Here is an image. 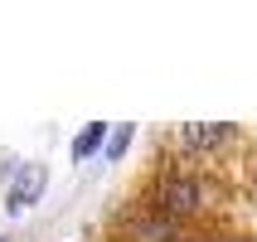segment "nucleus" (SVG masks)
I'll list each match as a JSON object with an SVG mask.
<instances>
[{
	"label": "nucleus",
	"instance_id": "nucleus-1",
	"mask_svg": "<svg viewBox=\"0 0 257 242\" xmlns=\"http://www.w3.org/2000/svg\"><path fill=\"white\" fill-rule=\"evenodd\" d=\"M214 203V184L204 179V174H194L189 165H170V170L160 174V184H156V208L160 218H170V223H185V218L204 213Z\"/></svg>",
	"mask_w": 257,
	"mask_h": 242
},
{
	"label": "nucleus",
	"instance_id": "nucleus-2",
	"mask_svg": "<svg viewBox=\"0 0 257 242\" xmlns=\"http://www.w3.org/2000/svg\"><path fill=\"white\" fill-rule=\"evenodd\" d=\"M44 189H49V165H39V160H25L20 170L10 174V189H5V213H25V208H34V203L44 199Z\"/></svg>",
	"mask_w": 257,
	"mask_h": 242
},
{
	"label": "nucleus",
	"instance_id": "nucleus-3",
	"mask_svg": "<svg viewBox=\"0 0 257 242\" xmlns=\"http://www.w3.org/2000/svg\"><path fill=\"white\" fill-rule=\"evenodd\" d=\"M228 141H238V126L233 121H185L180 126V150H189V155L223 150Z\"/></svg>",
	"mask_w": 257,
	"mask_h": 242
},
{
	"label": "nucleus",
	"instance_id": "nucleus-4",
	"mask_svg": "<svg viewBox=\"0 0 257 242\" xmlns=\"http://www.w3.org/2000/svg\"><path fill=\"white\" fill-rule=\"evenodd\" d=\"M175 228H180V223H170V218H160L156 208H151V213H141L131 223V242H175Z\"/></svg>",
	"mask_w": 257,
	"mask_h": 242
},
{
	"label": "nucleus",
	"instance_id": "nucleus-5",
	"mask_svg": "<svg viewBox=\"0 0 257 242\" xmlns=\"http://www.w3.org/2000/svg\"><path fill=\"white\" fill-rule=\"evenodd\" d=\"M102 145H107V126H102V121H87V126L78 131V141H73V160H92Z\"/></svg>",
	"mask_w": 257,
	"mask_h": 242
},
{
	"label": "nucleus",
	"instance_id": "nucleus-6",
	"mask_svg": "<svg viewBox=\"0 0 257 242\" xmlns=\"http://www.w3.org/2000/svg\"><path fill=\"white\" fill-rule=\"evenodd\" d=\"M131 136H136V126H131V121H116V126H107V160H121V155H126Z\"/></svg>",
	"mask_w": 257,
	"mask_h": 242
},
{
	"label": "nucleus",
	"instance_id": "nucleus-7",
	"mask_svg": "<svg viewBox=\"0 0 257 242\" xmlns=\"http://www.w3.org/2000/svg\"><path fill=\"white\" fill-rule=\"evenodd\" d=\"M15 170H20V160H15L10 150H0V179H5V174H15Z\"/></svg>",
	"mask_w": 257,
	"mask_h": 242
},
{
	"label": "nucleus",
	"instance_id": "nucleus-8",
	"mask_svg": "<svg viewBox=\"0 0 257 242\" xmlns=\"http://www.w3.org/2000/svg\"><path fill=\"white\" fill-rule=\"evenodd\" d=\"M0 242H5V237H0Z\"/></svg>",
	"mask_w": 257,
	"mask_h": 242
}]
</instances>
